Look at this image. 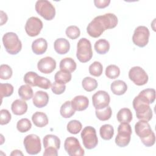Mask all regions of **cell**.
<instances>
[{
  "label": "cell",
  "instance_id": "cell-44",
  "mask_svg": "<svg viewBox=\"0 0 156 156\" xmlns=\"http://www.w3.org/2000/svg\"><path fill=\"white\" fill-rule=\"evenodd\" d=\"M52 91L55 94H61L66 90L65 84L58 83L56 82H54L51 85Z\"/></svg>",
  "mask_w": 156,
  "mask_h": 156
},
{
  "label": "cell",
  "instance_id": "cell-15",
  "mask_svg": "<svg viewBox=\"0 0 156 156\" xmlns=\"http://www.w3.org/2000/svg\"><path fill=\"white\" fill-rule=\"evenodd\" d=\"M38 69L42 73L50 74L56 68L55 60L51 57H46L40 59L37 63Z\"/></svg>",
  "mask_w": 156,
  "mask_h": 156
},
{
  "label": "cell",
  "instance_id": "cell-37",
  "mask_svg": "<svg viewBox=\"0 0 156 156\" xmlns=\"http://www.w3.org/2000/svg\"><path fill=\"white\" fill-rule=\"evenodd\" d=\"M120 74V69L118 66L115 65H110L105 69L106 76L111 79L117 78Z\"/></svg>",
  "mask_w": 156,
  "mask_h": 156
},
{
  "label": "cell",
  "instance_id": "cell-22",
  "mask_svg": "<svg viewBox=\"0 0 156 156\" xmlns=\"http://www.w3.org/2000/svg\"><path fill=\"white\" fill-rule=\"evenodd\" d=\"M110 88L114 94L120 96L126 93L127 90V85L123 80H116L111 83Z\"/></svg>",
  "mask_w": 156,
  "mask_h": 156
},
{
  "label": "cell",
  "instance_id": "cell-21",
  "mask_svg": "<svg viewBox=\"0 0 156 156\" xmlns=\"http://www.w3.org/2000/svg\"><path fill=\"white\" fill-rule=\"evenodd\" d=\"M11 109L15 115H22L27 112V104L23 100L16 99L12 102Z\"/></svg>",
  "mask_w": 156,
  "mask_h": 156
},
{
  "label": "cell",
  "instance_id": "cell-19",
  "mask_svg": "<svg viewBox=\"0 0 156 156\" xmlns=\"http://www.w3.org/2000/svg\"><path fill=\"white\" fill-rule=\"evenodd\" d=\"M54 47L55 52L58 54H65L70 49V44L65 38H57L54 43Z\"/></svg>",
  "mask_w": 156,
  "mask_h": 156
},
{
  "label": "cell",
  "instance_id": "cell-26",
  "mask_svg": "<svg viewBox=\"0 0 156 156\" xmlns=\"http://www.w3.org/2000/svg\"><path fill=\"white\" fill-rule=\"evenodd\" d=\"M75 111L76 110L72 106L71 101H67L62 105L60 113L62 117L65 118H69L74 115Z\"/></svg>",
  "mask_w": 156,
  "mask_h": 156
},
{
  "label": "cell",
  "instance_id": "cell-29",
  "mask_svg": "<svg viewBox=\"0 0 156 156\" xmlns=\"http://www.w3.org/2000/svg\"><path fill=\"white\" fill-rule=\"evenodd\" d=\"M101 137L104 140H110L114 135L113 127L110 124L102 125L99 129Z\"/></svg>",
  "mask_w": 156,
  "mask_h": 156
},
{
  "label": "cell",
  "instance_id": "cell-5",
  "mask_svg": "<svg viewBox=\"0 0 156 156\" xmlns=\"http://www.w3.org/2000/svg\"><path fill=\"white\" fill-rule=\"evenodd\" d=\"M76 57L79 62L86 63L93 57V51L90 41L86 38H80L77 44Z\"/></svg>",
  "mask_w": 156,
  "mask_h": 156
},
{
  "label": "cell",
  "instance_id": "cell-11",
  "mask_svg": "<svg viewBox=\"0 0 156 156\" xmlns=\"http://www.w3.org/2000/svg\"><path fill=\"white\" fill-rule=\"evenodd\" d=\"M64 148L70 156H82L85 154V151L81 147L79 140L73 136L66 138L64 143Z\"/></svg>",
  "mask_w": 156,
  "mask_h": 156
},
{
  "label": "cell",
  "instance_id": "cell-41",
  "mask_svg": "<svg viewBox=\"0 0 156 156\" xmlns=\"http://www.w3.org/2000/svg\"><path fill=\"white\" fill-rule=\"evenodd\" d=\"M38 77V75L36 73L29 71L26 73V74L24 75V81L26 84L29 85L36 87V80Z\"/></svg>",
  "mask_w": 156,
  "mask_h": 156
},
{
  "label": "cell",
  "instance_id": "cell-46",
  "mask_svg": "<svg viewBox=\"0 0 156 156\" xmlns=\"http://www.w3.org/2000/svg\"><path fill=\"white\" fill-rule=\"evenodd\" d=\"M58 155L57 149L54 147H48L46 148L44 152H43V155L48 156V155H52V156H57Z\"/></svg>",
  "mask_w": 156,
  "mask_h": 156
},
{
  "label": "cell",
  "instance_id": "cell-17",
  "mask_svg": "<svg viewBox=\"0 0 156 156\" xmlns=\"http://www.w3.org/2000/svg\"><path fill=\"white\" fill-rule=\"evenodd\" d=\"M71 102L75 110L80 112L87 108L89 104V100L88 98L85 96L79 95L75 96Z\"/></svg>",
  "mask_w": 156,
  "mask_h": 156
},
{
  "label": "cell",
  "instance_id": "cell-30",
  "mask_svg": "<svg viewBox=\"0 0 156 156\" xmlns=\"http://www.w3.org/2000/svg\"><path fill=\"white\" fill-rule=\"evenodd\" d=\"M18 95L24 101H27L33 98L34 93L29 85H23L18 89Z\"/></svg>",
  "mask_w": 156,
  "mask_h": 156
},
{
  "label": "cell",
  "instance_id": "cell-3",
  "mask_svg": "<svg viewBox=\"0 0 156 156\" xmlns=\"http://www.w3.org/2000/svg\"><path fill=\"white\" fill-rule=\"evenodd\" d=\"M133 107L138 119L149 121L152 119V111L149 104L138 96L133 99Z\"/></svg>",
  "mask_w": 156,
  "mask_h": 156
},
{
  "label": "cell",
  "instance_id": "cell-47",
  "mask_svg": "<svg viewBox=\"0 0 156 156\" xmlns=\"http://www.w3.org/2000/svg\"><path fill=\"white\" fill-rule=\"evenodd\" d=\"M7 21V16L5 13L1 10V25H3Z\"/></svg>",
  "mask_w": 156,
  "mask_h": 156
},
{
  "label": "cell",
  "instance_id": "cell-42",
  "mask_svg": "<svg viewBox=\"0 0 156 156\" xmlns=\"http://www.w3.org/2000/svg\"><path fill=\"white\" fill-rule=\"evenodd\" d=\"M36 86L39 88L47 90L51 87V82L49 79L38 76L36 80Z\"/></svg>",
  "mask_w": 156,
  "mask_h": 156
},
{
  "label": "cell",
  "instance_id": "cell-48",
  "mask_svg": "<svg viewBox=\"0 0 156 156\" xmlns=\"http://www.w3.org/2000/svg\"><path fill=\"white\" fill-rule=\"evenodd\" d=\"M10 155H23V154L20 150H14L13 151V152L11 153Z\"/></svg>",
  "mask_w": 156,
  "mask_h": 156
},
{
  "label": "cell",
  "instance_id": "cell-1",
  "mask_svg": "<svg viewBox=\"0 0 156 156\" xmlns=\"http://www.w3.org/2000/svg\"><path fill=\"white\" fill-rule=\"evenodd\" d=\"M118 22V18L113 13H108L97 16L88 24L87 32L90 37L98 38L105 30L115 27Z\"/></svg>",
  "mask_w": 156,
  "mask_h": 156
},
{
  "label": "cell",
  "instance_id": "cell-7",
  "mask_svg": "<svg viewBox=\"0 0 156 156\" xmlns=\"http://www.w3.org/2000/svg\"><path fill=\"white\" fill-rule=\"evenodd\" d=\"M35 8L37 13L47 21H51L55 17V7L47 0L37 1L35 3Z\"/></svg>",
  "mask_w": 156,
  "mask_h": 156
},
{
  "label": "cell",
  "instance_id": "cell-10",
  "mask_svg": "<svg viewBox=\"0 0 156 156\" xmlns=\"http://www.w3.org/2000/svg\"><path fill=\"white\" fill-rule=\"evenodd\" d=\"M149 35L150 32L147 27L144 26H138L134 30L132 41L137 46L143 48L148 43Z\"/></svg>",
  "mask_w": 156,
  "mask_h": 156
},
{
  "label": "cell",
  "instance_id": "cell-32",
  "mask_svg": "<svg viewBox=\"0 0 156 156\" xmlns=\"http://www.w3.org/2000/svg\"><path fill=\"white\" fill-rule=\"evenodd\" d=\"M82 85L85 91L90 92L96 89L98 83L96 79L90 77H86L82 80Z\"/></svg>",
  "mask_w": 156,
  "mask_h": 156
},
{
  "label": "cell",
  "instance_id": "cell-39",
  "mask_svg": "<svg viewBox=\"0 0 156 156\" xmlns=\"http://www.w3.org/2000/svg\"><path fill=\"white\" fill-rule=\"evenodd\" d=\"M12 69L10 66L2 64L0 66V78L2 80H8L12 76Z\"/></svg>",
  "mask_w": 156,
  "mask_h": 156
},
{
  "label": "cell",
  "instance_id": "cell-16",
  "mask_svg": "<svg viewBox=\"0 0 156 156\" xmlns=\"http://www.w3.org/2000/svg\"><path fill=\"white\" fill-rule=\"evenodd\" d=\"M32 102L37 108L44 107L49 102V96L45 91H37L32 98Z\"/></svg>",
  "mask_w": 156,
  "mask_h": 156
},
{
  "label": "cell",
  "instance_id": "cell-2",
  "mask_svg": "<svg viewBox=\"0 0 156 156\" xmlns=\"http://www.w3.org/2000/svg\"><path fill=\"white\" fill-rule=\"evenodd\" d=\"M136 134L146 147L152 146L155 142V136L149 124L144 120H140L135 125Z\"/></svg>",
  "mask_w": 156,
  "mask_h": 156
},
{
  "label": "cell",
  "instance_id": "cell-6",
  "mask_svg": "<svg viewBox=\"0 0 156 156\" xmlns=\"http://www.w3.org/2000/svg\"><path fill=\"white\" fill-rule=\"evenodd\" d=\"M132 132V128L129 123H121L118 127V134L115 140L116 144L121 147L127 146L130 141Z\"/></svg>",
  "mask_w": 156,
  "mask_h": 156
},
{
  "label": "cell",
  "instance_id": "cell-40",
  "mask_svg": "<svg viewBox=\"0 0 156 156\" xmlns=\"http://www.w3.org/2000/svg\"><path fill=\"white\" fill-rule=\"evenodd\" d=\"M65 33L68 38L72 40H75L80 36V31L77 26H70L66 28Z\"/></svg>",
  "mask_w": 156,
  "mask_h": 156
},
{
  "label": "cell",
  "instance_id": "cell-4",
  "mask_svg": "<svg viewBox=\"0 0 156 156\" xmlns=\"http://www.w3.org/2000/svg\"><path fill=\"white\" fill-rule=\"evenodd\" d=\"M2 43L5 51L11 55L17 54L21 50V41L14 32L5 33L2 37Z\"/></svg>",
  "mask_w": 156,
  "mask_h": 156
},
{
  "label": "cell",
  "instance_id": "cell-43",
  "mask_svg": "<svg viewBox=\"0 0 156 156\" xmlns=\"http://www.w3.org/2000/svg\"><path fill=\"white\" fill-rule=\"evenodd\" d=\"M12 116L9 110L2 109L0 111V124L1 125L7 124L11 120Z\"/></svg>",
  "mask_w": 156,
  "mask_h": 156
},
{
  "label": "cell",
  "instance_id": "cell-20",
  "mask_svg": "<svg viewBox=\"0 0 156 156\" xmlns=\"http://www.w3.org/2000/svg\"><path fill=\"white\" fill-rule=\"evenodd\" d=\"M43 143L44 149L48 147H54L57 150L60 149V140L56 135L52 134L46 135L43 138Z\"/></svg>",
  "mask_w": 156,
  "mask_h": 156
},
{
  "label": "cell",
  "instance_id": "cell-25",
  "mask_svg": "<svg viewBox=\"0 0 156 156\" xmlns=\"http://www.w3.org/2000/svg\"><path fill=\"white\" fill-rule=\"evenodd\" d=\"M132 113L128 108H122L119 110L116 118L120 123H129L132 120Z\"/></svg>",
  "mask_w": 156,
  "mask_h": 156
},
{
  "label": "cell",
  "instance_id": "cell-27",
  "mask_svg": "<svg viewBox=\"0 0 156 156\" xmlns=\"http://www.w3.org/2000/svg\"><path fill=\"white\" fill-rule=\"evenodd\" d=\"M94 49L99 54H105L110 49L109 42L105 39H99L96 41L94 46Z\"/></svg>",
  "mask_w": 156,
  "mask_h": 156
},
{
  "label": "cell",
  "instance_id": "cell-8",
  "mask_svg": "<svg viewBox=\"0 0 156 156\" xmlns=\"http://www.w3.org/2000/svg\"><path fill=\"white\" fill-rule=\"evenodd\" d=\"M81 138L84 147L87 149H94L98 143L96 129L91 126L85 127L81 132Z\"/></svg>",
  "mask_w": 156,
  "mask_h": 156
},
{
  "label": "cell",
  "instance_id": "cell-38",
  "mask_svg": "<svg viewBox=\"0 0 156 156\" xmlns=\"http://www.w3.org/2000/svg\"><path fill=\"white\" fill-rule=\"evenodd\" d=\"M13 93V87L10 83H0L1 98L10 96Z\"/></svg>",
  "mask_w": 156,
  "mask_h": 156
},
{
  "label": "cell",
  "instance_id": "cell-33",
  "mask_svg": "<svg viewBox=\"0 0 156 156\" xmlns=\"http://www.w3.org/2000/svg\"><path fill=\"white\" fill-rule=\"evenodd\" d=\"M95 113L96 117L100 121H105L108 120L111 118L112 111L111 107L110 106H107V107L101 110H96Z\"/></svg>",
  "mask_w": 156,
  "mask_h": 156
},
{
  "label": "cell",
  "instance_id": "cell-36",
  "mask_svg": "<svg viewBox=\"0 0 156 156\" xmlns=\"http://www.w3.org/2000/svg\"><path fill=\"white\" fill-rule=\"evenodd\" d=\"M32 127L31 122L27 118H22L20 119L16 124L18 130L21 133H25L29 131Z\"/></svg>",
  "mask_w": 156,
  "mask_h": 156
},
{
  "label": "cell",
  "instance_id": "cell-13",
  "mask_svg": "<svg viewBox=\"0 0 156 156\" xmlns=\"http://www.w3.org/2000/svg\"><path fill=\"white\" fill-rule=\"evenodd\" d=\"M43 26V24L40 19L35 16H32L26 21L25 30L29 36L33 37L40 34Z\"/></svg>",
  "mask_w": 156,
  "mask_h": 156
},
{
  "label": "cell",
  "instance_id": "cell-23",
  "mask_svg": "<svg viewBox=\"0 0 156 156\" xmlns=\"http://www.w3.org/2000/svg\"><path fill=\"white\" fill-rule=\"evenodd\" d=\"M32 120L35 126L38 127H43L48 124L47 115L41 112H36L32 116Z\"/></svg>",
  "mask_w": 156,
  "mask_h": 156
},
{
  "label": "cell",
  "instance_id": "cell-24",
  "mask_svg": "<svg viewBox=\"0 0 156 156\" xmlns=\"http://www.w3.org/2000/svg\"><path fill=\"white\" fill-rule=\"evenodd\" d=\"M77 65L75 61L71 57H66L61 60L59 65L60 70H64L72 73L76 69Z\"/></svg>",
  "mask_w": 156,
  "mask_h": 156
},
{
  "label": "cell",
  "instance_id": "cell-45",
  "mask_svg": "<svg viewBox=\"0 0 156 156\" xmlns=\"http://www.w3.org/2000/svg\"><path fill=\"white\" fill-rule=\"evenodd\" d=\"M94 3L95 6L98 9H104L107 7L110 3V0H94Z\"/></svg>",
  "mask_w": 156,
  "mask_h": 156
},
{
  "label": "cell",
  "instance_id": "cell-14",
  "mask_svg": "<svg viewBox=\"0 0 156 156\" xmlns=\"http://www.w3.org/2000/svg\"><path fill=\"white\" fill-rule=\"evenodd\" d=\"M110 98L108 93L103 90H99L92 96V102L96 110H101L108 106Z\"/></svg>",
  "mask_w": 156,
  "mask_h": 156
},
{
  "label": "cell",
  "instance_id": "cell-35",
  "mask_svg": "<svg viewBox=\"0 0 156 156\" xmlns=\"http://www.w3.org/2000/svg\"><path fill=\"white\" fill-rule=\"evenodd\" d=\"M82 126L78 120H71L67 124V130L72 134H77L82 130Z\"/></svg>",
  "mask_w": 156,
  "mask_h": 156
},
{
  "label": "cell",
  "instance_id": "cell-31",
  "mask_svg": "<svg viewBox=\"0 0 156 156\" xmlns=\"http://www.w3.org/2000/svg\"><path fill=\"white\" fill-rule=\"evenodd\" d=\"M138 96L150 104L155 99V90L154 88H146L142 90Z\"/></svg>",
  "mask_w": 156,
  "mask_h": 156
},
{
  "label": "cell",
  "instance_id": "cell-12",
  "mask_svg": "<svg viewBox=\"0 0 156 156\" xmlns=\"http://www.w3.org/2000/svg\"><path fill=\"white\" fill-rule=\"evenodd\" d=\"M129 79L136 85H145L148 81V75L140 66H133L129 71Z\"/></svg>",
  "mask_w": 156,
  "mask_h": 156
},
{
  "label": "cell",
  "instance_id": "cell-34",
  "mask_svg": "<svg viewBox=\"0 0 156 156\" xmlns=\"http://www.w3.org/2000/svg\"><path fill=\"white\" fill-rule=\"evenodd\" d=\"M89 73L91 76L95 77L100 76L103 71L102 65L98 61L94 62L89 66Z\"/></svg>",
  "mask_w": 156,
  "mask_h": 156
},
{
  "label": "cell",
  "instance_id": "cell-9",
  "mask_svg": "<svg viewBox=\"0 0 156 156\" xmlns=\"http://www.w3.org/2000/svg\"><path fill=\"white\" fill-rule=\"evenodd\" d=\"M23 144L27 153L30 155H36L41 151L40 138L36 135L30 134L27 135L24 139Z\"/></svg>",
  "mask_w": 156,
  "mask_h": 156
},
{
  "label": "cell",
  "instance_id": "cell-28",
  "mask_svg": "<svg viewBox=\"0 0 156 156\" xmlns=\"http://www.w3.org/2000/svg\"><path fill=\"white\" fill-rule=\"evenodd\" d=\"M71 78L72 75L71 73L64 70L57 71L54 76L55 82L61 84H65L69 82L71 80Z\"/></svg>",
  "mask_w": 156,
  "mask_h": 156
},
{
  "label": "cell",
  "instance_id": "cell-18",
  "mask_svg": "<svg viewBox=\"0 0 156 156\" xmlns=\"http://www.w3.org/2000/svg\"><path fill=\"white\" fill-rule=\"evenodd\" d=\"M48 48L47 41L43 38H39L35 40L32 43V49L34 54L41 55L44 54Z\"/></svg>",
  "mask_w": 156,
  "mask_h": 156
}]
</instances>
